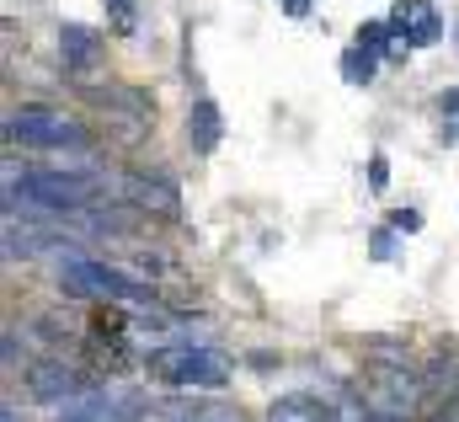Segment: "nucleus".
Here are the masks:
<instances>
[{
    "label": "nucleus",
    "instance_id": "7",
    "mask_svg": "<svg viewBox=\"0 0 459 422\" xmlns=\"http://www.w3.org/2000/svg\"><path fill=\"white\" fill-rule=\"evenodd\" d=\"M27 391H32L38 401H48V407H65V401H75V396L91 391V385H86L81 369H70V364H32Z\"/></svg>",
    "mask_w": 459,
    "mask_h": 422
},
{
    "label": "nucleus",
    "instance_id": "1",
    "mask_svg": "<svg viewBox=\"0 0 459 422\" xmlns=\"http://www.w3.org/2000/svg\"><path fill=\"white\" fill-rule=\"evenodd\" d=\"M144 374L160 380V385H177V391H225L230 385V358L214 347H193V342H177V347H155L144 358Z\"/></svg>",
    "mask_w": 459,
    "mask_h": 422
},
{
    "label": "nucleus",
    "instance_id": "3",
    "mask_svg": "<svg viewBox=\"0 0 459 422\" xmlns=\"http://www.w3.org/2000/svg\"><path fill=\"white\" fill-rule=\"evenodd\" d=\"M144 412L150 401L134 385H91L75 401H65L54 422H144Z\"/></svg>",
    "mask_w": 459,
    "mask_h": 422
},
{
    "label": "nucleus",
    "instance_id": "6",
    "mask_svg": "<svg viewBox=\"0 0 459 422\" xmlns=\"http://www.w3.org/2000/svg\"><path fill=\"white\" fill-rule=\"evenodd\" d=\"M390 32H395L401 43H411V48H433V43L444 38V22H438V11L422 5V0H395V5H390Z\"/></svg>",
    "mask_w": 459,
    "mask_h": 422
},
{
    "label": "nucleus",
    "instance_id": "4",
    "mask_svg": "<svg viewBox=\"0 0 459 422\" xmlns=\"http://www.w3.org/2000/svg\"><path fill=\"white\" fill-rule=\"evenodd\" d=\"M5 134L32 145V150H81L86 145V128L70 123L65 112H48V107H16L5 118Z\"/></svg>",
    "mask_w": 459,
    "mask_h": 422
},
{
    "label": "nucleus",
    "instance_id": "20",
    "mask_svg": "<svg viewBox=\"0 0 459 422\" xmlns=\"http://www.w3.org/2000/svg\"><path fill=\"white\" fill-rule=\"evenodd\" d=\"M368 353H374V358H385V364H406V347H395V342H374Z\"/></svg>",
    "mask_w": 459,
    "mask_h": 422
},
{
    "label": "nucleus",
    "instance_id": "17",
    "mask_svg": "<svg viewBox=\"0 0 459 422\" xmlns=\"http://www.w3.org/2000/svg\"><path fill=\"white\" fill-rule=\"evenodd\" d=\"M108 16H113V32H134V0H108Z\"/></svg>",
    "mask_w": 459,
    "mask_h": 422
},
{
    "label": "nucleus",
    "instance_id": "12",
    "mask_svg": "<svg viewBox=\"0 0 459 422\" xmlns=\"http://www.w3.org/2000/svg\"><path fill=\"white\" fill-rule=\"evenodd\" d=\"M81 92H86V102L117 107V112H128V118H144V112H150V102H144L139 92H128V86H91V81H81Z\"/></svg>",
    "mask_w": 459,
    "mask_h": 422
},
{
    "label": "nucleus",
    "instance_id": "5",
    "mask_svg": "<svg viewBox=\"0 0 459 422\" xmlns=\"http://www.w3.org/2000/svg\"><path fill=\"white\" fill-rule=\"evenodd\" d=\"M144 422H240V407L225 396H166L150 401Z\"/></svg>",
    "mask_w": 459,
    "mask_h": 422
},
{
    "label": "nucleus",
    "instance_id": "18",
    "mask_svg": "<svg viewBox=\"0 0 459 422\" xmlns=\"http://www.w3.org/2000/svg\"><path fill=\"white\" fill-rule=\"evenodd\" d=\"M368 188H374V193H385V188H390V161H385L379 150L368 155Z\"/></svg>",
    "mask_w": 459,
    "mask_h": 422
},
{
    "label": "nucleus",
    "instance_id": "2",
    "mask_svg": "<svg viewBox=\"0 0 459 422\" xmlns=\"http://www.w3.org/2000/svg\"><path fill=\"white\" fill-rule=\"evenodd\" d=\"M59 284H65V295H75V300H144V295H150L139 278L117 273L108 262H97V257H70V262L59 268Z\"/></svg>",
    "mask_w": 459,
    "mask_h": 422
},
{
    "label": "nucleus",
    "instance_id": "19",
    "mask_svg": "<svg viewBox=\"0 0 459 422\" xmlns=\"http://www.w3.org/2000/svg\"><path fill=\"white\" fill-rule=\"evenodd\" d=\"M390 230H395V235H417V230H422V214H417V209H395Z\"/></svg>",
    "mask_w": 459,
    "mask_h": 422
},
{
    "label": "nucleus",
    "instance_id": "10",
    "mask_svg": "<svg viewBox=\"0 0 459 422\" xmlns=\"http://www.w3.org/2000/svg\"><path fill=\"white\" fill-rule=\"evenodd\" d=\"M220 134H225L220 107L214 102H193V112H187V139H193V150H198V155L220 150Z\"/></svg>",
    "mask_w": 459,
    "mask_h": 422
},
{
    "label": "nucleus",
    "instance_id": "21",
    "mask_svg": "<svg viewBox=\"0 0 459 422\" xmlns=\"http://www.w3.org/2000/svg\"><path fill=\"white\" fill-rule=\"evenodd\" d=\"M278 5H283L289 16H310V0H278Z\"/></svg>",
    "mask_w": 459,
    "mask_h": 422
},
{
    "label": "nucleus",
    "instance_id": "16",
    "mask_svg": "<svg viewBox=\"0 0 459 422\" xmlns=\"http://www.w3.org/2000/svg\"><path fill=\"white\" fill-rule=\"evenodd\" d=\"M368 251H374V262H395V230H374Z\"/></svg>",
    "mask_w": 459,
    "mask_h": 422
},
{
    "label": "nucleus",
    "instance_id": "9",
    "mask_svg": "<svg viewBox=\"0 0 459 422\" xmlns=\"http://www.w3.org/2000/svg\"><path fill=\"white\" fill-rule=\"evenodd\" d=\"M123 198H128L134 209L166 214V219L182 209V193H177L171 182H160V177H123Z\"/></svg>",
    "mask_w": 459,
    "mask_h": 422
},
{
    "label": "nucleus",
    "instance_id": "8",
    "mask_svg": "<svg viewBox=\"0 0 459 422\" xmlns=\"http://www.w3.org/2000/svg\"><path fill=\"white\" fill-rule=\"evenodd\" d=\"M102 32H91V27H81V22H65L59 27V54H65V65L75 70V75H86V70H97L102 65Z\"/></svg>",
    "mask_w": 459,
    "mask_h": 422
},
{
    "label": "nucleus",
    "instance_id": "11",
    "mask_svg": "<svg viewBox=\"0 0 459 422\" xmlns=\"http://www.w3.org/2000/svg\"><path fill=\"white\" fill-rule=\"evenodd\" d=\"M326 418H332V407L316 401V396H305V391L278 396V401L267 407V422H326Z\"/></svg>",
    "mask_w": 459,
    "mask_h": 422
},
{
    "label": "nucleus",
    "instance_id": "15",
    "mask_svg": "<svg viewBox=\"0 0 459 422\" xmlns=\"http://www.w3.org/2000/svg\"><path fill=\"white\" fill-rule=\"evenodd\" d=\"M332 407V418L326 422H368V407H363V396H352V391H342L337 401H326Z\"/></svg>",
    "mask_w": 459,
    "mask_h": 422
},
{
    "label": "nucleus",
    "instance_id": "14",
    "mask_svg": "<svg viewBox=\"0 0 459 422\" xmlns=\"http://www.w3.org/2000/svg\"><path fill=\"white\" fill-rule=\"evenodd\" d=\"M390 38H395L390 22H363V27H358V48H368V54H390V48H395Z\"/></svg>",
    "mask_w": 459,
    "mask_h": 422
},
{
    "label": "nucleus",
    "instance_id": "13",
    "mask_svg": "<svg viewBox=\"0 0 459 422\" xmlns=\"http://www.w3.org/2000/svg\"><path fill=\"white\" fill-rule=\"evenodd\" d=\"M374 59H379V54H368V48L352 43V48L342 54V81L347 86H368V81H374Z\"/></svg>",
    "mask_w": 459,
    "mask_h": 422
}]
</instances>
